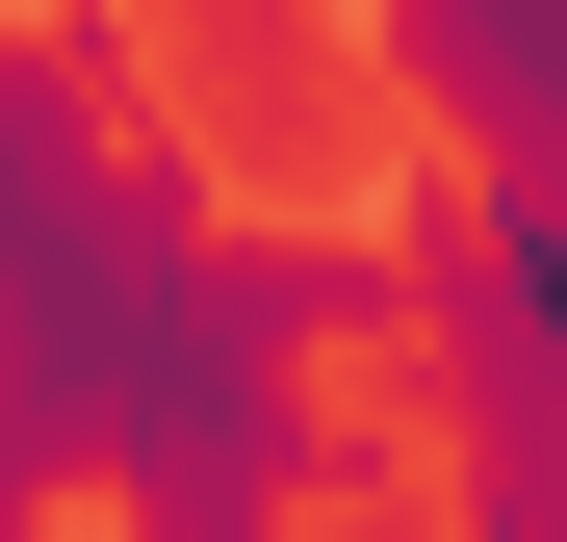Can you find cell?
Returning a JSON list of instances; mask_svg holds the SVG:
<instances>
[{"label": "cell", "mask_w": 567, "mask_h": 542, "mask_svg": "<svg viewBox=\"0 0 567 542\" xmlns=\"http://www.w3.org/2000/svg\"><path fill=\"white\" fill-rule=\"evenodd\" d=\"M413 336H439V466H567V207L516 181H388Z\"/></svg>", "instance_id": "obj_1"}, {"label": "cell", "mask_w": 567, "mask_h": 542, "mask_svg": "<svg viewBox=\"0 0 567 542\" xmlns=\"http://www.w3.org/2000/svg\"><path fill=\"white\" fill-rule=\"evenodd\" d=\"M233 310H258V361H361V336H413V233L284 207V233H233Z\"/></svg>", "instance_id": "obj_2"}, {"label": "cell", "mask_w": 567, "mask_h": 542, "mask_svg": "<svg viewBox=\"0 0 567 542\" xmlns=\"http://www.w3.org/2000/svg\"><path fill=\"white\" fill-rule=\"evenodd\" d=\"M78 130H104V0H78V27H0V207H27Z\"/></svg>", "instance_id": "obj_3"}, {"label": "cell", "mask_w": 567, "mask_h": 542, "mask_svg": "<svg viewBox=\"0 0 567 542\" xmlns=\"http://www.w3.org/2000/svg\"><path fill=\"white\" fill-rule=\"evenodd\" d=\"M130 542H284V517H130Z\"/></svg>", "instance_id": "obj_4"}, {"label": "cell", "mask_w": 567, "mask_h": 542, "mask_svg": "<svg viewBox=\"0 0 567 542\" xmlns=\"http://www.w3.org/2000/svg\"><path fill=\"white\" fill-rule=\"evenodd\" d=\"M0 542H52V517H27V491H0Z\"/></svg>", "instance_id": "obj_5"}, {"label": "cell", "mask_w": 567, "mask_h": 542, "mask_svg": "<svg viewBox=\"0 0 567 542\" xmlns=\"http://www.w3.org/2000/svg\"><path fill=\"white\" fill-rule=\"evenodd\" d=\"M439 542H464V517H439Z\"/></svg>", "instance_id": "obj_6"}]
</instances>
